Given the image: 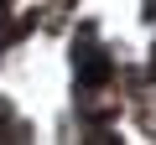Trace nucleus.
Instances as JSON below:
<instances>
[{
	"label": "nucleus",
	"mask_w": 156,
	"mask_h": 145,
	"mask_svg": "<svg viewBox=\"0 0 156 145\" xmlns=\"http://www.w3.org/2000/svg\"><path fill=\"white\" fill-rule=\"evenodd\" d=\"M5 31H11V0H0V47H5Z\"/></svg>",
	"instance_id": "obj_4"
},
{
	"label": "nucleus",
	"mask_w": 156,
	"mask_h": 145,
	"mask_svg": "<svg viewBox=\"0 0 156 145\" xmlns=\"http://www.w3.org/2000/svg\"><path fill=\"white\" fill-rule=\"evenodd\" d=\"M5 114H11V99H0V119H5Z\"/></svg>",
	"instance_id": "obj_6"
},
{
	"label": "nucleus",
	"mask_w": 156,
	"mask_h": 145,
	"mask_svg": "<svg viewBox=\"0 0 156 145\" xmlns=\"http://www.w3.org/2000/svg\"><path fill=\"white\" fill-rule=\"evenodd\" d=\"M140 16H146V21H156V0H140Z\"/></svg>",
	"instance_id": "obj_5"
},
{
	"label": "nucleus",
	"mask_w": 156,
	"mask_h": 145,
	"mask_svg": "<svg viewBox=\"0 0 156 145\" xmlns=\"http://www.w3.org/2000/svg\"><path fill=\"white\" fill-rule=\"evenodd\" d=\"M94 36H99L94 21H83L78 36H73V72H78V83H109V78H115V57H109Z\"/></svg>",
	"instance_id": "obj_1"
},
{
	"label": "nucleus",
	"mask_w": 156,
	"mask_h": 145,
	"mask_svg": "<svg viewBox=\"0 0 156 145\" xmlns=\"http://www.w3.org/2000/svg\"><path fill=\"white\" fill-rule=\"evenodd\" d=\"M120 109H125V93H109L104 83H83V88H78V119H89V124H109Z\"/></svg>",
	"instance_id": "obj_2"
},
{
	"label": "nucleus",
	"mask_w": 156,
	"mask_h": 145,
	"mask_svg": "<svg viewBox=\"0 0 156 145\" xmlns=\"http://www.w3.org/2000/svg\"><path fill=\"white\" fill-rule=\"evenodd\" d=\"M146 72H151V78H156V47H151V67H146Z\"/></svg>",
	"instance_id": "obj_7"
},
{
	"label": "nucleus",
	"mask_w": 156,
	"mask_h": 145,
	"mask_svg": "<svg viewBox=\"0 0 156 145\" xmlns=\"http://www.w3.org/2000/svg\"><path fill=\"white\" fill-rule=\"evenodd\" d=\"M0 140H5V145H16V140H31V124L5 114V119H0Z\"/></svg>",
	"instance_id": "obj_3"
}]
</instances>
